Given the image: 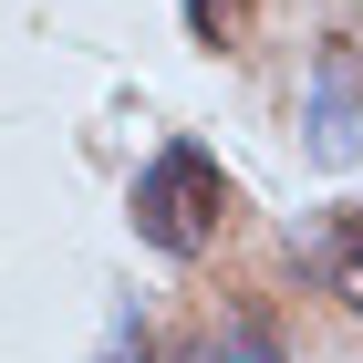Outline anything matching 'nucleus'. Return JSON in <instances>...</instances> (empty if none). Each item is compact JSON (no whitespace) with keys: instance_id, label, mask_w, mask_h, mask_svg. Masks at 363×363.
<instances>
[{"instance_id":"f257e3e1","label":"nucleus","mask_w":363,"mask_h":363,"mask_svg":"<svg viewBox=\"0 0 363 363\" xmlns=\"http://www.w3.org/2000/svg\"><path fill=\"white\" fill-rule=\"evenodd\" d=\"M228 208H239V187H228V167L197 135L156 145V156L135 167V187H125V218H135V239L156 259H208L218 228H228Z\"/></svg>"},{"instance_id":"f03ea898","label":"nucleus","mask_w":363,"mask_h":363,"mask_svg":"<svg viewBox=\"0 0 363 363\" xmlns=\"http://www.w3.org/2000/svg\"><path fill=\"white\" fill-rule=\"evenodd\" d=\"M353 114H363V21H342L311 52V156H353Z\"/></svg>"},{"instance_id":"7ed1b4c3","label":"nucleus","mask_w":363,"mask_h":363,"mask_svg":"<svg viewBox=\"0 0 363 363\" xmlns=\"http://www.w3.org/2000/svg\"><path fill=\"white\" fill-rule=\"evenodd\" d=\"M301 259H311V280H322L342 311H363V208H322L311 239H301Z\"/></svg>"},{"instance_id":"20e7f679","label":"nucleus","mask_w":363,"mask_h":363,"mask_svg":"<svg viewBox=\"0 0 363 363\" xmlns=\"http://www.w3.org/2000/svg\"><path fill=\"white\" fill-rule=\"evenodd\" d=\"M187 31L208 52H239V42H250V0H187Z\"/></svg>"},{"instance_id":"39448f33","label":"nucleus","mask_w":363,"mask_h":363,"mask_svg":"<svg viewBox=\"0 0 363 363\" xmlns=\"http://www.w3.org/2000/svg\"><path fill=\"white\" fill-rule=\"evenodd\" d=\"M218 363H291V353H280V333L259 322V311H239V322L218 333Z\"/></svg>"},{"instance_id":"423d86ee","label":"nucleus","mask_w":363,"mask_h":363,"mask_svg":"<svg viewBox=\"0 0 363 363\" xmlns=\"http://www.w3.org/2000/svg\"><path fill=\"white\" fill-rule=\"evenodd\" d=\"M167 363H218V342H187V353H167Z\"/></svg>"}]
</instances>
